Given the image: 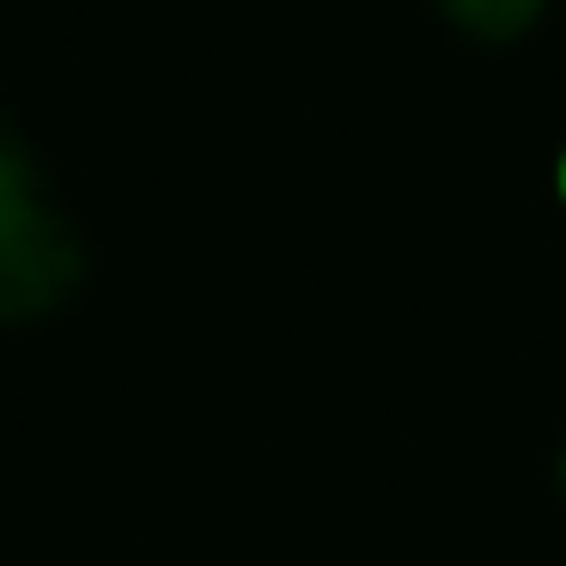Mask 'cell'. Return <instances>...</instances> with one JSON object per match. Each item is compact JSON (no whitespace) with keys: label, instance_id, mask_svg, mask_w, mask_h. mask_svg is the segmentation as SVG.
I'll return each instance as SVG.
<instances>
[{"label":"cell","instance_id":"6da1fadb","mask_svg":"<svg viewBox=\"0 0 566 566\" xmlns=\"http://www.w3.org/2000/svg\"><path fill=\"white\" fill-rule=\"evenodd\" d=\"M80 274H86V250L43 196L0 220V323L50 317L74 298Z\"/></svg>","mask_w":566,"mask_h":566},{"label":"cell","instance_id":"5b68a950","mask_svg":"<svg viewBox=\"0 0 566 566\" xmlns=\"http://www.w3.org/2000/svg\"><path fill=\"white\" fill-rule=\"evenodd\" d=\"M560 481H566V463H560Z\"/></svg>","mask_w":566,"mask_h":566},{"label":"cell","instance_id":"3957f363","mask_svg":"<svg viewBox=\"0 0 566 566\" xmlns=\"http://www.w3.org/2000/svg\"><path fill=\"white\" fill-rule=\"evenodd\" d=\"M38 201V171H31V153L19 147L7 128H0V220L19 208H31Z\"/></svg>","mask_w":566,"mask_h":566},{"label":"cell","instance_id":"277c9868","mask_svg":"<svg viewBox=\"0 0 566 566\" xmlns=\"http://www.w3.org/2000/svg\"><path fill=\"white\" fill-rule=\"evenodd\" d=\"M560 189H566V159H560Z\"/></svg>","mask_w":566,"mask_h":566},{"label":"cell","instance_id":"7a4b0ae2","mask_svg":"<svg viewBox=\"0 0 566 566\" xmlns=\"http://www.w3.org/2000/svg\"><path fill=\"white\" fill-rule=\"evenodd\" d=\"M439 7L457 31H469V38H481V43L524 38L542 13V0H439Z\"/></svg>","mask_w":566,"mask_h":566}]
</instances>
